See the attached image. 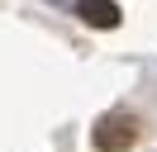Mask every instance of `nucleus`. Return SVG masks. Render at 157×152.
<instances>
[{
	"instance_id": "obj_1",
	"label": "nucleus",
	"mask_w": 157,
	"mask_h": 152,
	"mask_svg": "<svg viewBox=\"0 0 157 152\" xmlns=\"http://www.w3.org/2000/svg\"><path fill=\"white\" fill-rule=\"evenodd\" d=\"M138 142V119L128 109H109L95 119V128H90V147L95 152H128Z\"/></svg>"
},
{
	"instance_id": "obj_2",
	"label": "nucleus",
	"mask_w": 157,
	"mask_h": 152,
	"mask_svg": "<svg viewBox=\"0 0 157 152\" xmlns=\"http://www.w3.org/2000/svg\"><path fill=\"white\" fill-rule=\"evenodd\" d=\"M81 19L95 24V28H114L119 24V5L114 0H86V5H81Z\"/></svg>"
}]
</instances>
